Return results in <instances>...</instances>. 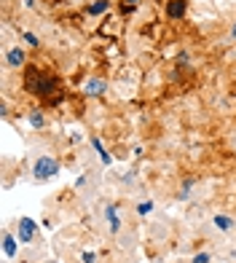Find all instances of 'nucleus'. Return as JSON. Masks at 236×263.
<instances>
[{
	"label": "nucleus",
	"mask_w": 236,
	"mask_h": 263,
	"mask_svg": "<svg viewBox=\"0 0 236 263\" xmlns=\"http://www.w3.org/2000/svg\"><path fill=\"white\" fill-rule=\"evenodd\" d=\"M25 89L30 94H35V97L46 100L49 105H56L59 100H62V81H59L56 76L43 73V70H38L35 65H30V70H27Z\"/></svg>",
	"instance_id": "1"
},
{
	"label": "nucleus",
	"mask_w": 236,
	"mask_h": 263,
	"mask_svg": "<svg viewBox=\"0 0 236 263\" xmlns=\"http://www.w3.org/2000/svg\"><path fill=\"white\" fill-rule=\"evenodd\" d=\"M59 170H62V164H59L54 156H41V159H35V164H32V177L43 183V180L56 177Z\"/></svg>",
	"instance_id": "2"
},
{
	"label": "nucleus",
	"mask_w": 236,
	"mask_h": 263,
	"mask_svg": "<svg viewBox=\"0 0 236 263\" xmlns=\"http://www.w3.org/2000/svg\"><path fill=\"white\" fill-rule=\"evenodd\" d=\"M38 234H41V226L35 223L32 218H27V215H22V218L16 220V236H19V242H22V245H30V242H35V239H38Z\"/></svg>",
	"instance_id": "3"
},
{
	"label": "nucleus",
	"mask_w": 236,
	"mask_h": 263,
	"mask_svg": "<svg viewBox=\"0 0 236 263\" xmlns=\"http://www.w3.org/2000/svg\"><path fill=\"white\" fill-rule=\"evenodd\" d=\"M3 62H6L8 70L27 67V51H25V46H8L6 54H3Z\"/></svg>",
	"instance_id": "4"
},
{
	"label": "nucleus",
	"mask_w": 236,
	"mask_h": 263,
	"mask_svg": "<svg viewBox=\"0 0 236 263\" xmlns=\"http://www.w3.org/2000/svg\"><path fill=\"white\" fill-rule=\"evenodd\" d=\"M164 14H167L169 22H183L185 14H188V0H169L164 6Z\"/></svg>",
	"instance_id": "5"
},
{
	"label": "nucleus",
	"mask_w": 236,
	"mask_h": 263,
	"mask_svg": "<svg viewBox=\"0 0 236 263\" xmlns=\"http://www.w3.org/2000/svg\"><path fill=\"white\" fill-rule=\"evenodd\" d=\"M81 91H84V97H105V94H108V81L105 78H89L84 86H81Z\"/></svg>",
	"instance_id": "6"
},
{
	"label": "nucleus",
	"mask_w": 236,
	"mask_h": 263,
	"mask_svg": "<svg viewBox=\"0 0 236 263\" xmlns=\"http://www.w3.org/2000/svg\"><path fill=\"white\" fill-rule=\"evenodd\" d=\"M105 220H108V226H110V234L121 231V215H118V207L113 204V201L105 204Z\"/></svg>",
	"instance_id": "7"
},
{
	"label": "nucleus",
	"mask_w": 236,
	"mask_h": 263,
	"mask_svg": "<svg viewBox=\"0 0 236 263\" xmlns=\"http://www.w3.org/2000/svg\"><path fill=\"white\" fill-rule=\"evenodd\" d=\"M16 253H19V236H14V234H3V255L11 260V258H16Z\"/></svg>",
	"instance_id": "8"
},
{
	"label": "nucleus",
	"mask_w": 236,
	"mask_h": 263,
	"mask_svg": "<svg viewBox=\"0 0 236 263\" xmlns=\"http://www.w3.org/2000/svg\"><path fill=\"white\" fill-rule=\"evenodd\" d=\"M110 8H113L110 0H91V3L86 6V14H89V16H105Z\"/></svg>",
	"instance_id": "9"
},
{
	"label": "nucleus",
	"mask_w": 236,
	"mask_h": 263,
	"mask_svg": "<svg viewBox=\"0 0 236 263\" xmlns=\"http://www.w3.org/2000/svg\"><path fill=\"white\" fill-rule=\"evenodd\" d=\"M212 223L218 226V229L223 231V234H228V231H233L236 229V220L231 218V215H226V212H218V215H212Z\"/></svg>",
	"instance_id": "10"
},
{
	"label": "nucleus",
	"mask_w": 236,
	"mask_h": 263,
	"mask_svg": "<svg viewBox=\"0 0 236 263\" xmlns=\"http://www.w3.org/2000/svg\"><path fill=\"white\" fill-rule=\"evenodd\" d=\"M27 124L35 129V132H41L46 126V113L41 110V107H30L27 110Z\"/></svg>",
	"instance_id": "11"
},
{
	"label": "nucleus",
	"mask_w": 236,
	"mask_h": 263,
	"mask_svg": "<svg viewBox=\"0 0 236 263\" xmlns=\"http://www.w3.org/2000/svg\"><path fill=\"white\" fill-rule=\"evenodd\" d=\"M91 148L97 151V156H100L102 166H113V156L108 153V148L102 145V140H100V137H91Z\"/></svg>",
	"instance_id": "12"
},
{
	"label": "nucleus",
	"mask_w": 236,
	"mask_h": 263,
	"mask_svg": "<svg viewBox=\"0 0 236 263\" xmlns=\"http://www.w3.org/2000/svg\"><path fill=\"white\" fill-rule=\"evenodd\" d=\"M174 70H180V73H188L191 70V54H188L185 49L177 54V62H174Z\"/></svg>",
	"instance_id": "13"
},
{
	"label": "nucleus",
	"mask_w": 236,
	"mask_h": 263,
	"mask_svg": "<svg viewBox=\"0 0 236 263\" xmlns=\"http://www.w3.org/2000/svg\"><path fill=\"white\" fill-rule=\"evenodd\" d=\"M153 210H156V201H153V199H148V201H140V204L134 207V212L140 215V218H148V215H150Z\"/></svg>",
	"instance_id": "14"
},
{
	"label": "nucleus",
	"mask_w": 236,
	"mask_h": 263,
	"mask_svg": "<svg viewBox=\"0 0 236 263\" xmlns=\"http://www.w3.org/2000/svg\"><path fill=\"white\" fill-rule=\"evenodd\" d=\"M193 177H185V180H183V185H180V194H177V199H180V201H185V199H191V196H188V194H191V191H193Z\"/></svg>",
	"instance_id": "15"
},
{
	"label": "nucleus",
	"mask_w": 236,
	"mask_h": 263,
	"mask_svg": "<svg viewBox=\"0 0 236 263\" xmlns=\"http://www.w3.org/2000/svg\"><path fill=\"white\" fill-rule=\"evenodd\" d=\"M22 41H25L30 49H41V38L35 32H30V30H22Z\"/></svg>",
	"instance_id": "16"
},
{
	"label": "nucleus",
	"mask_w": 236,
	"mask_h": 263,
	"mask_svg": "<svg viewBox=\"0 0 236 263\" xmlns=\"http://www.w3.org/2000/svg\"><path fill=\"white\" fill-rule=\"evenodd\" d=\"M143 6V0H121V14H134Z\"/></svg>",
	"instance_id": "17"
},
{
	"label": "nucleus",
	"mask_w": 236,
	"mask_h": 263,
	"mask_svg": "<svg viewBox=\"0 0 236 263\" xmlns=\"http://www.w3.org/2000/svg\"><path fill=\"white\" fill-rule=\"evenodd\" d=\"M209 260H212V253H207V250H204V253H196L191 258V263H209Z\"/></svg>",
	"instance_id": "18"
},
{
	"label": "nucleus",
	"mask_w": 236,
	"mask_h": 263,
	"mask_svg": "<svg viewBox=\"0 0 236 263\" xmlns=\"http://www.w3.org/2000/svg\"><path fill=\"white\" fill-rule=\"evenodd\" d=\"M81 263H97V253H91V250H84V253H81Z\"/></svg>",
	"instance_id": "19"
},
{
	"label": "nucleus",
	"mask_w": 236,
	"mask_h": 263,
	"mask_svg": "<svg viewBox=\"0 0 236 263\" xmlns=\"http://www.w3.org/2000/svg\"><path fill=\"white\" fill-rule=\"evenodd\" d=\"M86 180H89V177H86V175H81L78 180H75V188H84V185H86Z\"/></svg>",
	"instance_id": "20"
},
{
	"label": "nucleus",
	"mask_w": 236,
	"mask_h": 263,
	"mask_svg": "<svg viewBox=\"0 0 236 263\" xmlns=\"http://www.w3.org/2000/svg\"><path fill=\"white\" fill-rule=\"evenodd\" d=\"M70 140H73V142H84V135H78V132H73V135H70Z\"/></svg>",
	"instance_id": "21"
},
{
	"label": "nucleus",
	"mask_w": 236,
	"mask_h": 263,
	"mask_svg": "<svg viewBox=\"0 0 236 263\" xmlns=\"http://www.w3.org/2000/svg\"><path fill=\"white\" fill-rule=\"evenodd\" d=\"M22 3H25L27 8H35V0H22Z\"/></svg>",
	"instance_id": "22"
},
{
	"label": "nucleus",
	"mask_w": 236,
	"mask_h": 263,
	"mask_svg": "<svg viewBox=\"0 0 236 263\" xmlns=\"http://www.w3.org/2000/svg\"><path fill=\"white\" fill-rule=\"evenodd\" d=\"M231 38L236 41V22H233V25H231Z\"/></svg>",
	"instance_id": "23"
}]
</instances>
